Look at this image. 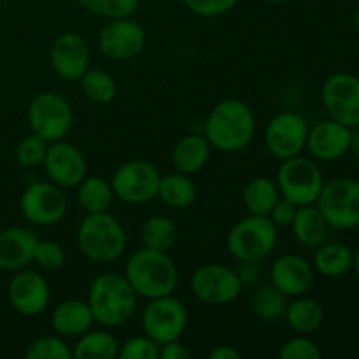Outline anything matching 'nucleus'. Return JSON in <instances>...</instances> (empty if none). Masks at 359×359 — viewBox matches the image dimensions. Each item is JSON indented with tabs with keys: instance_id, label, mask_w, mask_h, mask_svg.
<instances>
[{
	"instance_id": "1",
	"label": "nucleus",
	"mask_w": 359,
	"mask_h": 359,
	"mask_svg": "<svg viewBox=\"0 0 359 359\" xmlns=\"http://www.w3.org/2000/svg\"><path fill=\"white\" fill-rule=\"evenodd\" d=\"M203 135L212 149L237 153L245 149L256 135V118L252 109L238 98L217 102L203 123Z\"/></svg>"
},
{
	"instance_id": "2",
	"label": "nucleus",
	"mask_w": 359,
	"mask_h": 359,
	"mask_svg": "<svg viewBox=\"0 0 359 359\" xmlns=\"http://www.w3.org/2000/svg\"><path fill=\"white\" fill-rule=\"evenodd\" d=\"M86 302L97 325L118 328L133 318L139 294L133 291L125 276L107 272L91 283Z\"/></svg>"
},
{
	"instance_id": "3",
	"label": "nucleus",
	"mask_w": 359,
	"mask_h": 359,
	"mask_svg": "<svg viewBox=\"0 0 359 359\" xmlns=\"http://www.w3.org/2000/svg\"><path fill=\"white\" fill-rule=\"evenodd\" d=\"M125 277L139 297L153 300L174 294L179 284V269L165 251L142 248L126 262Z\"/></svg>"
},
{
	"instance_id": "4",
	"label": "nucleus",
	"mask_w": 359,
	"mask_h": 359,
	"mask_svg": "<svg viewBox=\"0 0 359 359\" xmlns=\"http://www.w3.org/2000/svg\"><path fill=\"white\" fill-rule=\"evenodd\" d=\"M77 248L95 263H112L126 249V231L109 212L86 214L77 228Z\"/></svg>"
},
{
	"instance_id": "5",
	"label": "nucleus",
	"mask_w": 359,
	"mask_h": 359,
	"mask_svg": "<svg viewBox=\"0 0 359 359\" xmlns=\"http://www.w3.org/2000/svg\"><path fill=\"white\" fill-rule=\"evenodd\" d=\"M279 233L269 216L249 214L228 231L226 249L237 262H263L276 249Z\"/></svg>"
},
{
	"instance_id": "6",
	"label": "nucleus",
	"mask_w": 359,
	"mask_h": 359,
	"mask_svg": "<svg viewBox=\"0 0 359 359\" xmlns=\"http://www.w3.org/2000/svg\"><path fill=\"white\" fill-rule=\"evenodd\" d=\"M330 228L353 230L359 226V181L337 177L325 182L314 203Z\"/></svg>"
},
{
	"instance_id": "7",
	"label": "nucleus",
	"mask_w": 359,
	"mask_h": 359,
	"mask_svg": "<svg viewBox=\"0 0 359 359\" xmlns=\"http://www.w3.org/2000/svg\"><path fill=\"white\" fill-rule=\"evenodd\" d=\"M276 182L280 196L302 207L314 205L325 186V177L316 161L298 154L280 163Z\"/></svg>"
},
{
	"instance_id": "8",
	"label": "nucleus",
	"mask_w": 359,
	"mask_h": 359,
	"mask_svg": "<svg viewBox=\"0 0 359 359\" xmlns=\"http://www.w3.org/2000/svg\"><path fill=\"white\" fill-rule=\"evenodd\" d=\"M28 123L32 132L48 142L65 139L72 130L74 111L65 97L55 91H42L35 95L28 107Z\"/></svg>"
},
{
	"instance_id": "9",
	"label": "nucleus",
	"mask_w": 359,
	"mask_h": 359,
	"mask_svg": "<svg viewBox=\"0 0 359 359\" xmlns=\"http://www.w3.org/2000/svg\"><path fill=\"white\" fill-rule=\"evenodd\" d=\"M144 335L153 339L158 346L179 340L188 326V309L174 294L153 298L140 316Z\"/></svg>"
},
{
	"instance_id": "10",
	"label": "nucleus",
	"mask_w": 359,
	"mask_h": 359,
	"mask_svg": "<svg viewBox=\"0 0 359 359\" xmlns=\"http://www.w3.org/2000/svg\"><path fill=\"white\" fill-rule=\"evenodd\" d=\"M196 300L210 307H223L241 297L242 286L237 270L221 263H205L193 272L189 280Z\"/></svg>"
},
{
	"instance_id": "11",
	"label": "nucleus",
	"mask_w": 359,
	"mask_h": 359,
	"mask_svg": "<svg viewBox=\"0 0 359 359\" xmlns=\"http://www.w3.org/2000/svg\"><path fill=\"white\" fill-rule=\"evenodd\" d=\"M161 174L146 160H132L123 163L111 179L114 196L130 205H140L158 196Z\"/></svg>"
},
{
	"instance_id": "12",
	"label": "nucleus",
	"mask_w": 359,
	"mask_h": 359,
	"mask_svg": "<svg viewBox=\"0 0 359 359\" xmlns=\"http://www.w3.org/2000/svg\"><path fill=\"white\" fill-rule=\"evenodd\" d=\"M21 214L37 226L58 224L69 210L65 189L51 181H37L27 186L20 198Z\"/></svg>"
},
{
	"instance_id": "13",
	"label": "nucleus",
	"mask_w": 359,
	"mask_h": 359,
	"mask_svg": "<svg viewBox=\"0 0 359 359\" xmlns=\"http://www.w3.org/2000/svg\"><path fill=\"white\" fill-rule=\"evenodd\" d=\"M309 125L298 112L284 111L273 116L265 130V146L277 160L298 156L307 146Z\"/></svg>"
},
{
	"instance_id": "14",
	"label": "nucleus",
	"mask_w": 359,
	"mask_h": 359,
	"mask_svg": "<svg viewBox=\"0 0 359 359\" xmlns=\"http://www.w3.org/2000/svg\"><path fill=\"white\" fill-rule=\"evenodd\" d=\"M321 100L332 119L349 126H359V77L339 72L330 76L321 88Z\"/></svg>"
},
{
	"instance_id": "15",
	"label": "nucleus",
	"mask_w": 359,
	"mask_h": 359,
	"mask_svg": "<svg viewBox=\"0 0 359 359\" xmlns=\"http://www.w3.org/2000/svg\"><path fill=\"white\" fill-rule=\"evenodd\" d=\"M146 46V32L130 16L109 20L98 34V49L112 62H128L139 56Z\"/></svg>"
},
{
	"instance_id": "16",
	"label": "nucleus",
	"mask_w": 359,
	"mask_h": 359,
	"mask_svg": "<svg viewBox=\"0 0 359 359\" xmlns=\"http://www.w3.org/2000/svg\"><path fill=\"white\" fill-rule=\"evenodd\" d=\"M42 167L49 181L63 189L76 188L88 174V163L83 151L76 144L63 139L49 142Z\"/></svg>"
},
{
	"instance_id": "17",
	"label": "nucleus",
	"mask_w": 359,
	"mask_h": 359,
	"mask_svg": "<svg viewBox=\"0 0 359 359\" xmlns=\"http://www.w3.org/2000/svg\"><path fill=\"white\" fill-rule=\"evenodd\" d=\"M90 44L77 32H65L58 35L49 49V63L56 76L63 81H79L90 69Z\"/></svg>"
},
{
	"instance_id": "18",
	"label": "nucleus",
	"mask_w": 359,
	"mask_h": 359,
	"mask_svg": "<svg viewBox=\"0 0 359 359\" xmlns=\"http://www.w3.org/2000/svg\"><path fill=\"white\" fill-rule=\"evenodd\" d=\"M7 297L18 314L34 318L48 309L51 291L48 280L34 270H18L7 287Z\"/></svg>"
},
{
	"instance_id": "19",
	"label": "nucleus",
	"mask_w": 359,
	"mask_h": 359,
	"mask_svg": "<svg viewBox=\"0 0 359 359\" xmlns=\"http://www.w3.org/2000/svg\"><path fill=\"white\" fill-rule=\"evenodd\" d=\"M305 149L318 161L340 160L353 149V128L332 118L318 123L309 128Z\"/></svg>"
},
{
	"instance_id": "20",
	"label": "nucleus",
	"mask_w": 359,
	"mask_h": 359,
	"mask_svg": "<svg viewBox=\"0 0 359 359\" xmlns=\"http://www.w3.org/2000/svg\"><path fill=\"white\" fill-rule=\"evenodd\" d=\"M314 265L300 255H283L270 266V283L287 298L307 293L314 284Z\"/></svg>"
},
{
	"instance_id": "21",
	"label": "nucleus",
	"mask_w": 359,
	"mask_h": 359,
	"mask_svg": "<svg viewBox=\"0 0 359 359\" xmlns=\"http://www.w3.org/2000/svg\"><path fill=\"white\" fill-rule=\"evenodd\" d=\"M39 237L23 226H11L0 231V270L18 272L34 262Z\"/></svg>"
},
{
	"instance_id": "22",
	"label": "nucleus",
	"mask_w": 359,
	"mask_h": 359,
	"mask_svg": "<svg viewBox=\"0 0 359 359\" xmlns=\"http://www.w3.org/2000/svg\"><path fill=\"white\" fill-rule=\"evenodd\" d=\"M95 325L93 314L86 300L69 298L60 302L51 316V326L56 335L63 339H77Z\"/></svg>"
},
{
	"instance_id": "23",
	"label": "nucleus",
	"mask_w": 359,
	"mask_h": 359,
	"mask_svg": "<svg viewBox=\"0 0 359 359\" xmlns=\"http://www.w3.org/2000/svg\"><path fill=\"white\" fill-rule=\"evenodd\" d=\"M212 146L203 133L182 137L172 149V165L177 172L193 175L202 170L210 158Z\"/></svg>"
},
{
	"instance_id": "24",
	"label": "nucleus",
	"mask_w": 359,
	"mask_h": 359,
	"mask_svg": "<svg viewBox=\"0 0 359 359\" xmlns=\"http://www.w3.org/2000/svg\"><path fill=\"white\" fill-rule=\"evenodd\" d=\"M314 270L328 279H339L353 270L354 252L342 242H328L318 245L314 255Z\"/></svg>"
},
{
	"instance_id": "25",
	"label": "nucleus",
	"mask_w": 359,
	"mask_h": 359,
	"mask_svg": "<svg viewBox=\"0 0 359 359\" xmlns=\"http://www.w3.org/2000/svg\"><path fill=\"white\" fill-rule=\"evenodd\" d=\"M291 230L294 238L305 248H318L326 241L328 235V223L316 205H302L297 209Z\"/></svg>"
},
{
	"instance_id": "26",
	"label": "nucleus",
	"mask_w": 359,
	"mask_h": 359,
	"mask_svg": "<svg viewBox=\"0 0 359 359\" xmlns=\"http://www.w3.org/2000/svg\"><path fill=\"white\" fill-rule=\"evenodd\" d=\"M284 319L297 333L311 335L321 328L323 321H325V309L318 300L302 294V297H294L291 304L287 302Z\"/></svg>"
},
{
	"instance_id": "27",
	"label": "nucleus",
	"mask_w": 359,
	"mask_h": 359,
	"mask_svg": "<svg viewBox=\"0 0 359 359\" xmlns=\"http://www.w3.org/2000/svg\"><path fill=\"white\" fill-rule=\"evenodd\" d=\"M77 188V200L86 214L109 212L112 200L116 198L111 181L100 175H86Z\"/></svg>"
},
{
	"instance_id": "28",
	"label": "nucleus",
	"mask_w": 359,
	"mask_h": 359,
	"mask_svg": "<svg viewBox=\"0 0 359 359\" xmlns=\"http://www.w3.org/2000/svg\"><path fill=\"white\" fill-rule=\"evenodd\" d=\"M196 184L188 174L182 172H172V174L161 175L158 196L165 205L170 209H188L196 200Z\"/></svg>"
},
{
	"instance_id": "29",
	"label": "nucleus",
	"mask_w": 359,
	"mask_h": 359,
	"mask_svg": "<svg viewBox=\"0 0 359 359\" xmlns=\"http://www.w3.org/2000/svg\"><path fill=\"white\" fill-rule=\"evenodd\" d=\"M119 354V342L112 333L105 330H88L77 337L76 346L72 347L74 359H114Z\"/></svg>"
},
{
	"instance_id": "30",
	"label": "nucleus",
	"mask_w": 359,
	"mask_h": 359,
	"mask_svg": "<svg viewBox=\"0 0 359 359\" xmlns=\"http://www.w3.org/2000/svg\"><path fill=\"white\" fill-rule=\"evenodd\" d=\"M280 198L277 182L269 177H255L245 184L242 193V202L249 214L255 216H269L272 207Z\"/></svg>"
},
{
	"instance_id": "31",
	"label": "nucleus",
	"mask_w": 359,
	"mask_h": 359,
	"mask_svg": "<svg viewBox=\"0 0 359 359\" xmlns=\"http://www.w3.org/2000/svg\"><path fill=\"white\" fill-rule=\"evenodd\" d=\"M177 237L179 231L174 221L161 214L149 216L140 228L142 245L147 249H154V251L168 252L177 242Z\"/></svg>"
},
{
	"instance_id": "32",
	"label": "nucleus",
	"mask_w": 359,
	"mask_h": 359,
	"mask_svg": "<svg viewBox=\"0 0 359 359\" xmlns=\"http://www.w3.org/2000/svg\"><path fill=\"white\" fill-rule=\"evenodd\" d=\"M287 297L272 283L259 284L251 297V311L262 321H277L284 318Z\"/></svg>"
},
{
	"instance_id": "33",
	"label": "nucleus",
	"mask_w": 359,
	"mask_h": 359,
	"mask_svg": "<svg viewBox=\"0 0 359 359\" xmlns=\"http://www.w3.org/2000/svg\"><path fill=\"white\" fill-rule=\"evenodd\" d=\"M81 91L93 104H111L118 95L116 79L102 69H88L79 79Z\"/></svg>"
},
{
	"instance_id": "34",
	"label": "nucleus",
	"mask_w": 359,
	"mask_h": 359,
	"mask_svg": "<svg viewBox=\"0 0 359 359\" xmlns=\"http://www.w3.org/2000/svg\"><path fill=\"white\" fill-rule=\"evenodd\" d=\"M77 2L93 16L116 20V18L132 16L139 9L140 0H77Z\"/></svg>"
},
{
	"instance_id": "35",
	"label": "nucleus",
	"mask_w": 359,
	"mask_h": 359,
	"mask_svg": "<svg viewBox=\"0 0 359 359\" xmlns=\"http://www.w3.org/2000/svg\"><path fill=\"white\" fill-rule=\"evenodd\" d=\"M27 359H74L72 349L65 339L60 335H44L35 339L34 342L28 346Z\"/></svg>"
},
{
	"instance_id": "36",
	"label": "nucleus",
	"mask_w": 359,
	"mask_h": 359,
	"mask_svg": "<svg viewBox=\"0 0 359 359\" xmlns=\"http://www.w3.org/2000/svg\"><path fill=\"white\" fill-rule=\"evenodd\" d=\"M49 142L37 133L23 137L16 146V160L21 167L35 168L44 163L46 153H48Z\"/></svg>"
},
{
	"instance_id": "37",
	"label": "nucleus",
	"mask_w": 359,
	"mask_h": 359,
	"mask_svg": "<svg viewBox=\"0 0 359 359\" xmlns=\"http://www.w3.org/2000/svg\"><path fill=\"white\" fill-rule=\"evenodd\" d=\"M279 356L280 359H319L323 356V353L318 342H314L309 335L298 333L297 337L284 342V346L280 347Z\"/></svg>"
},
{
	"instance_id": "38",
	"label": "nucleus",
	"mask_w": 359,
	"mask_h": 359,
	"mask_svg": "<svg viewBox=\"0 0 359 359\" xmlns=\"http://www.w3.org/2000/svg\"><path fill=\"white\" fill-rule=\"evenodd\" d=\"M34 262L48 272H56L63 269L67 263V252L58 242L53 241H39L37 249H35Z\"/></svg>"
},
{
	"instance_id": "39",
	"label": "nucleus",
	"mask_w": 359,
	"mask_h": 359,
	"mask_svg": "<svg viewBox=\"0 0 359 359\" xmlns=\"http://www.w3.org/2000/svg\"><path fill=\"white\" fill-rule=\"evenodd\" d=\"M121 359H158L160 358V346L147 335L132 337L125 344H119Z\"/></svg>"
},
{
	"instance_id": "40",
	"label": "nucleus",
	"mask_w": 359,
	"mask_h": 359,
	"mask_svg": "<svg viewBox=\"0 0 359 359\" xmlns=\"http://www.w3.org/2000/svg\"><path fill=\"white\" fill-rule=\"evenodd\" d=\"M241 0H182L189 13L200 18H216L230 13Z\"/></svg>"
},
{
	"instance_id": "41",
	"label": "nucleus",
	"mask_w": 359,
	"mask_h": 359,
	"mask_svg": "<svg viewBox=\"0 0 359 359\" xmlns=\"http://www.w3.org/2000/svg\"><path fill=\"white\" fill-rule=\"evenodd\" d=\"M297 209H298V205H294L291 200L280 196V198L276 202V205L272 207V210H270L269 217L273 221V224H276L277 228L290 226L291 221H293V217H294V214H297Z\"/></svg>"
},
{
	"instance_id": "42",
	"label": "nucleus",
	"mask_w": 359,
	"mask_h": 359,
	"mask_svg": "<svg viewBox=\"0 0 359 359\" xmlns=\"http://www.w3.org/2000/svg\"><path fill=\"white\" fill-rule=\"evenodd\" d=\"M262 262H242V266L237 270L242 286H255L262 279Z\"/></svg>"
},
{
	"instance_id": "43",
	"label": "nucleus",
	"mask_w": 359,
	"mask_h": 359,
	"mask_svg": "<svg viewBox=\"0 0 359 359\" xmlns=\"http://www.w3.org/2000/svg\"><path fill=\"white\" fill-rule=\"evenodd\" d=\"M191 358V353L186 349V346H182L179 340L174 342H168L160 346V358L158 359H188Z\"/></svg>"
},
{
	"instance_id": "44",
	"label": "nucleus",
	"mask_w": 359,
	"mask_h": 359,
	"mask_svg": "<svg viewBox=\"0 0 359 359\" xmlns=\"http://www.w3.org/2000/svg\"><path fill=\"white\" fill-rule=\"evenodd\" d=\"M210 359H242V353L233 346H216L212 351L209 353Z\"/></svg>"
},
{
	"instance_id": "45",
	"label": "nucleus",
	"mask_w": 359,
	"mask_h": 359,
	"mask_svg": "<svg viewBox=\"0 0 359 359\" xmlns=\"http://www.w3.org/2000/svg\"><path fill=\"white\" fill-rule=\"evenodd\" d=\"M353 269L356 270V273H358V277H359V248H358V251L354 252V265H353Z\"/></svg>"
},
{
	"instance_id": "46",
	"label": "nucleus",
	"mask_w": 359,
	"mask_h": 359,
	"mask_svg": "<svg viewBox=\"0 0 359 359\" xmlns=\"http://www.w3.org/2000/svg\"><path fill=\"white\" fill-rule=\"evenodd\" d=\"M353 147L358 151V154H359V133H353Z\"/></svg>"
},
{
	"instance_id": "47",
	"label": "nucleus",
	"mask_w": 359,
	"mask_h": 359,
	"mask_svg": "<svg viewBox=\"0 0 359 359\" xmlns=\"http://www.w3.org/2000/svg\"><path fill=\"white\" fill-rule=\"evenodd\" d=\"M354 27H356V30H358V34H359V7H358L356 14H354Z\"/></svg>"
},
{
	"instance_id": "48",
	"label": "nucleus",
	"mask_w": 359,
	"mask_h": 359,
	"mask_svg": "<svg viewBox=\"0 0 359 359\" xmlns=\"http://www.w3.org/2000/svg\"><path fill=\"white\" fill-rule=\"evenodd\" d=\"M263 2L272 4V6H279V4H284V2H286V0H263Z\"/></svg>"
},
{
	"instance_id": "49",
	"label": "nucleus",
	"mask_w": 359,
	"mask_h": 359,
	"mask_svg": "<svg viewBox=\"0 0 359 359\" xmlns=\"http://www.w3.org/2000/svg\"><path fill=\"white\" fill-rule=\"evenodd\" d=\"M0 9H2V0H0Z\"/></svg>"
}]
</instances>
